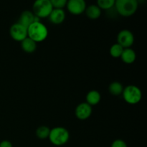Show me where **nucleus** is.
<instances>
[{
	"mask_svg": "<svg viewBox=\"0 0 147 147\" xmlns=\"http://www.w3.org/2000/svg\"><path fill=\"white\" fill-rule=\"evenodd\" d=\"M114 7L119 15L127 17L136 13L139 3L137 0H115Z\"/></svg>",
	"mask_w": 147,
	"mask_h": 147,
	"instance_id": "f257e3e1",
	"label": "nucleus"
},
{
	"mask_svg": "<svg viewBox=\"0 0 147 147\" xmlns=\"http://www.w3.org/2000/svg\"><path fill=\"white\" fill-rule=\"evenodd\" d=\"M48 36V30L47 27L41 22H33L27 28V37L36 42H42Z\"/></svg>",
	"mask_w": 147,
	"mask_h": 147,
	"instance_id": "f03ea898",
	"label": "nucleus"
},
{
	"mask_svg": "<svg viewBox=\"0 0 147 147\" xmlns=\"http://www.w3.org/2000/svg\"><path fill=\"white\" fill-rule=\"evenodd\" d=\"M48 139L53 145L60 146L67 143L70 139V134L65 128L57 126L50 129Z\"/></svg>",
	"mask_w": 147,
	"mask_h": 147,
	"instance_id": "7ed1b4c3",
	"label": "nucleus"
},
{
	"mask_svg": "<svg viewBox=\"0 0 147 147\" xmlns=\"http://www.w3.org/2000/svg\"><path fill=\"white\" fill-rule=\"evenodd\" d=\"M122 95L125 101L131 105H135L139 103L142 98V90L134 85H129L125 87Z\"/></svg>",
	"mask_w": 147,
	"mask_h": 147,
	"instance_id": "20e7f679",
	"label": "nucleus"
},
{
	"mask_svg": "<svg viewBox=\"0 0 147 147\" xmlns=\"http://www.w3.org/2000/svg\"><path fill=\"white\" fill-rule=\"evenodd\" d=\"M53 9L50 0H35L33 3L32 12L40 19L48 17Z\"/></svg>",
	"mask_w": 147,
	"mask_h": 147,
	"instance_id": "39448f33",
	"label": "nucleus"
},
{
	"mask_svg": "<svg viewBox=\"0 0 147 147\" xmlns=\"http://www.w3.org/2000/svg\"><path fill=\"white\" fill-rule=\"evenodd\" d=\"M9 34L13 40L21 42L27 37V29L20 23H14L10 27Z\"/></svg>",
	"mask_w": 147,
	"mask_h": 147,
	"instance_id": "423d86ee",
	"label": "nucleus"
},
{
	"mask_svg": "<svg viewBox=\"0 0 147 147\" xmlns=\"http://www.w3.org/2000/svg\"><path fill=\"white\" fill-rule=\"evenodd\" d=\"M134 42V34L129 30H123L117 35V43L123 48H129Z\"/></svg>",
	"mask_w": 147,
	"mask_h": 147,
	"instance_id": "0eeeda50",
	"label": "nucleus"
},
{
	"mask_svg": "<svg viewBox=\"0 0 147 147\" xmlns=\"http://www.w3.org/2000/svg\"><path fill=\"white\" fill-rule=\"evenodd\" d=\"M66 7L70 14L80 15L85 12L87 6L85 0H67Z\"/></svg>",
	"mask_w": 147,
	"mask_h": 147,
	"instance_id": "6e6552de",
	"label": "nucleus"
},
{
	"mask_svg": "<svg viewBox=\"0 0 147 147\" xmlns=\"http://www.w3.org/2000/svg\"><path fill=\"white\" fill-rule=\"evenodd\" d=\"M76 116L80 120H86L92 114V106L86 102L81 103L76 107L75 111Z\"/></svg>",
	"mask_w": 147,
	"mask_h": 147,
	"instance_id": "1a4fd4ad",
	"label": "nucleus"
},
{
	"mask_svg": "<svg viewBox=\"0 0 147 147\" xmlns=\"http://www.w3.org/2000/svg\"><path fill=\"white\" fill-rule=\"evenodd\" d=\"M48 18L52 24H60L65 20V12L63 9H53Z\"/></svg>",
	"mask_w": 147,
	"mask_h": 147,
	"instance_id": "9d476101",
	"label": "nucleus"
},
{
	"mask_svg": "<svg viewBox=\"0 0 147 147\" xmlns=\"http://www.w3.org/2000/svg\"><path fill=\"white\" fill-rule=\"evenodd\" d=\"M34 17L35 15L32 11L30 10L23 11L19 17L18 23L27 29L34 22Z\"/></svg>",
	"mask_w": 147,
	"mask_h": 147,
	"instance_id": "9b49d317",
	"label": "nucleus"
},
{
	"mask_svg": "<svg viewBox=\"0 0 147 147\" xmlns=\"http://www.w3.org/2000/svg\"><path fill=\"white\" fill-rule=\"evenodd\" d=\"M120 57L121 58L122 61L126 64H132L136 60V54L134 50L131 47L125 48L123 49V53H122Z\"/></svg>",
	"mask_w": 147,
	"mask_h": 147,
	"instance_id": "f8f14e48",
	"label": "nucleus"
},
{
	"mask_svg": "<svg viewBox=\"0 0 147 147\" xmlns=\"http://www.w3.org/2000/svg\"><path fill=\"white\" fill-rule=\"evenodd\" d=\"M85 12L88 18L90 20H97L101 15V9L97 4H90L88 7H86Z\"/></svg>",
	"mask_w": 147,
	"mask_h": 147,
	"instance_id": "ddd939ff",
	"label": "nucleus"
},
{
	"mask_svg": "<svg viewBox=\"0 0 147 147\" xmlns=\"http://www.w3.org/2000/svg\"><path fill=\"white\" fill-rule=\"evenodd\" d=\"M21 47L25 53H32L37 49V42L27 37L21 42Z\"/></svg>",
	"mask_w": 147,
	"mask_h": 147,
	"instance_id": "4468645a",
	"label": "nucleus"
},
{
	"mask_svg": "<svg viewBox=\"0 0 147 147\" xmlns=\"http://www.w3.org/2000/svg\"><path fill=\"white\" fill-rule=\"evenodd\" d=\"M101 99L100 93L98 90H90L86 95V103L90 106H96L98 104Z\"/></svg>",
	"mask_w": 147,
	"mask_h": 147,
	"instance_id": "2eb2a0df",
	"label": "nucleus"
},
{
	"mask_svg": "<svg viewBox=\"0 0 147 147\" xmlns=\"http://www.w3.org/2000/svg\"><path fill=\"white\" fill-rule=\"evenodd\" d=\"M123 86L120 82L114 81L112 82L109 86V91L113 96H119L122 94L123 90Z\"/></svg>",
	"mask_w": 147,
	"mask_h": 147,
	"instance_id": "dca6fc26",
	"label": "nucleus"
},
{
	"mask_svg": "<svg viewBox=\"0 0 147 147\" xmlns=\"http://www.w3.org/2000/svg\"><path fill=\"white\" fill-rule=\"evenodd\" d=\"M50 129L46 126H40L38 127L36 130L35 134L36 136L38 139H41V140H44V139H48L49 135H50Z\"/></svg>",
	"mask_w": 147,
	"mask_h": 147,
	"instance_id": "f3484780",
	"label": "nucleus"
},
{
	"mask_svg": "<svg viewBox=\"0 0 147 147\" xmlns=\"http://www.w3.org/2000/svg\"><path fill=\"white\" fill-rule=\"evenodd\" d=\"M123 49L124 48L119 44H118V43L113 44L110 48V51H109L110 52V55H111V57H114V58L120 57L122 53H123Z\"/></svg>",
	"mask_w": 147,
	"mask_h": 147,
	"instance_id": "a211bd4d",
	"label": "nucleus"
},
{
	"mask_svg": "<svg viewBox=\"0 0 147 147\" xmlns=\"http://www.w3.org/2000/svg\"><path fill=\"white\" fill-rule=\"evenodd\" d=\"M97 5L100 9L108 10L115 5V0H97Z\"/></svg>",
	"mask_w": 147,
	"mask_h": 147,
	"instance_id": "6ab92c4d",
	"label": "nucleus"
},
{
	"mask_svg": "<svg viewBox=\"0 0 147 147\" xmlns=\"http://www.w3.org/2000/svg\"><path fill=\"white\" fill-rule=\"evenodd\" d=\"M53 9H63L66 7L67 0H50Z\"/></svg>",
	"mask_w": 147,
	"mask_h": 147,
	"instance_id": "aec40b11",
	"label": "nucleus"
},
{
	"mask_svg": "<svg viewBox=\"0 0 147 147\" xmlns=\"http://www.w3.org/2000/svg\"><path fill=\"white\" fill-rule=\"evenodd\" d=\"M111 147H128L127 144L124 141L121 140V139H116L113 143L111 144Z\"/></svg>",
	"mask_w": 147,
	"mask_h": 147,
	"instance_id": "412c9836",
	"label": "nucleus"
},
{
	"mask_svg": "<svg viewBox=\"0 0 147 147\" xmlns=\"http://www.w3.org/2000/svg\"><path fill=\"white\" fill-rule=\"evenodd\" d=\"M0 147H12V144L9 141L3 140L0 142Z\"/></svg>",
	"mask_w": 147,
	"mask_h": 147,
	"instance_id": "4be33fe9",
	"label": "nucleus"
}]
</instances>
